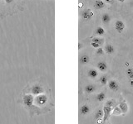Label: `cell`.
I'll return each mask as SVG.
<instances>
[{
    "instance_id": "cell-24",
    "label": "cell",
    "mask_w": 133,
    "mask_h": 124,
    "mask_svg": "<svg viewBox=\"0 0 133 124\" xmlns=\"http://www.w3.org/2000/svg\"><path fill=\"white\" fill-rule=\"evenodd\" d=\"M114 105H115V100H114V99H109V100H107V103H106V106H107V107H112Z\"/></svg>"
},
{
    "instance_id": "cell-22",
    "label": "cell",
    "mask_w": 133,
    "mask_h": 124,
    "mask_svg": "<svg viewBox=\"0 0 133 124\" xmlns=\"http://www.w3.org/2000/svg\"><path fill=\"white\" fill-rule=\"evenodd\" d=\"M99 82L102 85H106L108 82V78L107 75H102L99 79Z\"/></svg>"
},
{
    "instance_id": "cell-2",
    "label": "cell",
    "mask_w": 133,
    "mask_h": 124,
    "mask_svg": "<svg viewBox=\"0 0 133 124\" xmlns=\"http://www.w3.org/2000/svg\"><path fill=\"white\" fill-rule=\"evenodd\" d=\"M49 101L48 95L45 93L37 95L34 97V114H40L45 112V107H47Z\"/></svg>"
},
{
    "instance_id": "cell-1",
    "label": "cell",
    "mask_w": 133,
    "mask_h": 124,
    "mask_svg": "<svg viewBox=\"0 0 133 124\" xmlns=\"http://www.w3.org/2000/svg\"><path fill=\"white\" fill-rule=\"evenodd\" d=\"M25 0H2V5H3L4 9L1 14V18H4L6 16L14 14L12 8L19 7L21 11L23 10Z\"/></svg>"
},
{
    "instance_id": "cell-20",
    "label": "cell",
    "mask_w": 133,
    "mask_h": 124,
    "mask_svg": "<svg viewBox=\"0 0 133 124\" xmlns=\"http://www.w3.org/2000/svg\"><path fill=\"white\" fill-rule=\"evenodd\" d=\"M106 31L104 30V28H102V27H98L95 31V34L97 35V36H103L105 35Z\"/></svg>"
},
{
    "instance_id": "cell-4",
    "label": "cell",
    "mask_w": 133,
    "mask_h": 124,
    "mask_svg": "<svg viewBox=\"0 0 133 124\" xmlns=\"http://www.w3.org/2000/svg\"><path fill=\"white\" fill-rule=\"evenodd\" d=\"M23 93H28V94H31L34 96L37 95L43 94L46 92V89L44 85L42 84L39 81H32L25 87V89L23 90Z\"/></svg>"
},
{
    "instance_id": "cell-19",
    "label": "cell",
    "mask_w": 133,
    "mask_h": 124,
    "mask_svg": "<svg viewBox=\"0 0 133 124\" xmlns=\"http://www.w3.org/2000/svg\"><path fill=\"white\" fill-rule=\"evenodd\" d=\"M102 117H103V109H99L96 111V113H95V118L96 119L99 120V119H101Z\"/></svg>"
},
{
    "instance_id": "cell-32",
    "label": "cell",
    "mask_w": 133,
    "mask_h": 124,
    "mask_svg": "<svg viewBox=\"0 0 133 124\" xmlns=\"http://www.w3.org/2000/svg\"><path fill=\"white\" fill-rule=\"evenodd\" d=\"M131 7H133V0H132V1H131Z\"/></svg>"
},
{
    "instance_id": "cell-34",
    "label": "cell",
    "mask_w": 133,
    "mask_h": 124,
    "mask_svg": "<svg viewBox=\"0 0 133 124\" xmlns=\"http://www.w3.org/2000/svg\"><path fill=\"white\" fill-rule=\"evenodd\" d=\"M108 124H109V123H108Z\"/></svg>"
},
{
    "instance_id": "cell-13",
    "label": "cell",
    "mask_w": 133,
    "mask_h": 124,
    "mask_svg": "<svg viewBox=\"0 0 133 124\" xmlns=\"http://www.w3.org/2000/svg\"><path fill=\"white\" fill-rule=\"evenodd\" d=\"M96 89H97V88L94 84H87L84 88V90L87 94H92L95 92Z\"/></svg>"
},
{
    "instance_id": "cell-7",
    "label": "cell",
    "mask_w": 133,
    "mask_h": 124,
    "mask_svg": "<svg viewBox=\"0 0 133 124\" xmlns=\"http://www.w3.org/2000/svg\"><path fill=\"white\" fill-rule=\"evenodd\" d=\"M108 87H109V89L111 90L114 91V92H116V91H117L120 88L118 82L114 80H111L109 82H108Z\"/></svg>"
},
{
    "instance_id": "cell-3",
    "label": "cell",
    "mask_w": 133,
    "mask_h": 124,
    "mask_svg": "<svg viewBox=\"0 0 133 124\" xmlns=\"http://www.w3.org/2000/svg\"><path fill=\"white\" fill-rule=\"evenodd\" d=\"M18 102L22 104V106L25 109L28 111V113L32 116L34 114V95L28 93H23L22 92L20 95V98H18Z\"/></svg>"
},
{
    "instance_id": "cell-9",
    "label": "cell",
    "mask_w": 133,
    "mask_h": 124,
    "mask_svg": "<svg viewBox=\"0 0 133 124\" xmlns=\"http://www.w3.org/2000/svg\"><path fill=\"white\" fill-rule=\"evenodd\" d=\"M97 69L101 72L105 73L107 70V63L105 61H99L98 63L97 64Z\"/></svg>"
},
{
    "instance_id": "cell-17",
    "label": "cell",
    "mask_w": 133,
    "mask_h": 124,
    "mask_svg": "<svg viewBox=\"0 0 133 124\" xmlns=\"http://www.w3.org/2000/svg\"><path fill=\"white\" fill-rule=\"evenodd\" d=\"M96 99L98 101V102H102L106 99V94L104 92H101L99 93L97 96H96Z\"/></svg>"
},
{
    "instance_id": "cell-10",
    "label": "cell",
    "mask_w": 133,
    "mask_h": 124,
    "mask_svg": "<svg viewBox=\"0 0 133 124\" xmlns=\"http://www.w3.org/2000/svg\"><path fill=\"white\" fill-rule=\"evenodd\" d=\"M111 113V107H107V106L104 107V109H103V116H104L103 122L107 121V119L110 116Z\"/></svg>"
},
{
    "instance_id": "cell-28",
    "label": "cell",
    "mask_w": 133,
    "mask_h": 124,
    "mask_svg": "<svg viewBox=\"0 0 133 124\" xmlns=\"http://www.w3.org/2000/svg\"><path fill=\"white\" fill-rule=\"evenodd\" d=\"M102 1H104L105 3H109V4H113L114 3V0H102Z\"/></svg>"
},
{
    "instance_id": "cell-29",
    "label": "cell",
    "mask_w": 133,
    "mask_h": 124,
    "mask_svg": "<svg viewBox=\"0 0 133 124\" xmlns=\"http://www.w3.org/2000/svg\"><path fill=\"white\" fill-rule=\"evenodd\" d=\"M85 45H84V44H82V43H81V42H79L78 43V50L80 51V50L82 48V47H84Z\"/></svg>"
},
{
    "instance_id": "cell-25",
    "label": "cell",
    "mask_w": 133,
    "mask_h": 124,
    "mask_svg": "<svg viewBox=\"0 0 133 124\" xmlns=\"http://www.w3.org/2000/svg\"><path fill=\"white\" fill-rule=\"evenodd\" d=\"M96 54H97V56H102L104 55V50L100 47L97 49V51H96Z\"/></svg>"
},
{
    "instance_id": "cell-6",
    "label": "cell",
    "mask_w": 133,
    "mask_h": 124,
    "mask_svg": "<svg viewBox=\"0 0 133 124\" xmlns=\"http://www.w3.org/2000/svg\"><path fill=\"white\" fill-rule=\"evenodd\" d=\"M125 28H126V24H125V22H123V21H122V20L116 21L115 29L118 33H122L125 30Z\"/></svg>"
},
{
    "instance_id": "cell-5",
    "label": "cell",
    "mask_w": 133,
    "mask_h": 124,
    "mask_svg": "<svg viewBox=\"0 0 133 124\" xmlns=\"http://www.w3.org/2000/svg\"><path fill=\"white\" fill-rule=\"evenodd\" d=\"M93 15H94L93 12L91 9H89V8H86V9H84L81 12V18L82 21H85V22L89 21L93 17Z\"/></svg>"
},
{
    "instance_id": "cell-30",
    "label": "cell",
    "mask_w": 133,
    "mask_h": 124,
    "mask_svg": "<svg viewBox=\"0 0 133 124\" xmlns=\"http://www.w3.org/2000/svg\"><path fill=\"white\" fill-rule=\"evenodd\" d=\"M129 84H130L131 88H133V80H129Z\"/></svg>"
},
{
    "instance_id": "cell-33",
    "label": "cell",
    "mask_w": 133,
    "mask_h": 124,
    "mask_svg": "<svg viewBox=\"0 0 133 124\" xmlns=\"http://www.w3.org/2000/svg\"><path fill=\"white\" fill-rule=\"evenodd\" d=\"M2 5V0H0V6Z\"/></svg>"
},
{
    "instance_id": "cell-14",
    "label": "cell",
    "mask_w": 133,
    "mask_h": 124,
    "mask_svg": "<svg viewBox=\"0 0 133 124\" xmlns=\"http://www.w3.org/2000/svg\"><path fill=\"white\" fill-rule=\"evenodd\" d=\"M87 75L91 79H96L98 76V72L97 69H91L87 71Z\"/></svg>"
},
{
    "instance_id": "cell-27",
    "label": "cell",
    "mask_w": 133,
    "mask_h": 124,
    "mask_svg": "<svg viewBox=\"0 0 133 124\" xmlns=\"http://www.w3.org/2000/svg\"><path fill=\"white\" fill-rule=\"evenodd\" d=\"M91 47H92L96 48V49H97L98 47H101V45H100L99 44L96 43V42H92V41H91Z\"/></svg>"
},
{
    "instance_id": "cell-16",
    "label": "cell",
    "mask_w": 133,
    "mask_h": 124,
    "mask_svg": "<svg viewBox=\"0 0 133 124\" xmlns=\"http://www.w3.org/2000/svg\"><path fill=\"white\" fill-rule=\"evenodd\" d=\"M111 16L108 13H104L102 17V22L104 24H108L111 22Z\"/></svg>"
},
{
    "instance_id": "cell-31",
    "label": "cell",
    "mask_w": 133,
    "mask_h": 124,
    "mask_svg": "<svg viewBox=\"0 0 133 124\" xmlns=\"http://www.w3.org/2000/svg\"><path fill=\"white\" fill-rule=\"evenodd\" d=\"M117 1H119L120 3H124L125 1H126V0H117Z\"/></svg>"
},
{
    "instance_id": "cell-11",
    "label": "cell",
    "mask_w": 133,
    "mask_h": 124,
    "mask_svg": "<svg viewBox=\"0 0 133 124\" xmlns=\"http://www.w3.org/2000/svg\"><path fill=\"white\" fill-rule=\"evenodd\" d=\"M79 62H80L81 65H87L90 62V57L89 56L86 55V54H84V55H82L80 56V59H79Z\"/></svg>"
},
{
    "instance_id": "cell-12",
    "label": "cell",
    "mask_w": 133,
    "mask_h": 124,
    "mask_svg": "<svg viewBox=\"0 0 133 124\" xmlns=\"http://www.w3.org/2000/svg\"><path fill=\"white\" fill-rule=\"evenodd\" d=\"M90 111H91V109L87 104H84L81 106L80 107V113L82 115H87L90 113Z\"/></svg>"
},
{
    "instance_id": "cell-18",
    "label": "cell",
    "mask_w": 133,
    "mask_h": 124,
    "mask_svg": "<svg viewBox=\"0 0 133 124\" xmlns=\"http://www.w3.org/2000/svg\"><path fill=\"white\" fill-rule=\"evenodd\" d=\"M119 107H120V109L121 111H122V113H126L127 110H128V107H127V104L125 102H122L119 104Z\"/></svg>"
},
{
    "instance_id": "cell-23",
    "label": "cell",
    "mask_w": 133,
    "mask_h": 124,
    "mask_svg": "<svg viewBox=\"0 0 133 124\" xmlns=\"http://www.w3.org/2000/svg\"><path fill=\"white\" fill-rule=\"evenodd\" d=\"M91 41H92V42L97 43V44H99L100 45H102L104 44V39H102V38H99V37H93L92 40H91Z\"/></svg>"
},
{
    "instance_id": "cell-15",
    "label": "cell",
    "mask_w": 133,
    "mask_h": 124,
    "mask_svg": "<svg viewBox=\"0 0 133 124\" xmlns=\"http://www.w3.org/2000/svg\"><path fill=\"white\" fill-rule=\"evenodd\" d=\"M105 51L107 54H109V55H111L115 52V48L111 44H107L105 45Z\"/></svg>"
},
{
    "instance_id": "cell-26",
    "label": "cell",
    "mask_w": 133,
    "mask_h": 124,
    "mask_svg": "<svg viewBox=\"0 0 133 124\" xmlns=\"http://www.w3.org/2000/svg\"><path fill=\"white\" fill-rule=\"evenodd\" d=\"M121 113H122V111H121L120 107H116L115 110H114V114L115 115H119V114H121Z\"/></svg>"
},
{
    "instance_id": "cell-8",
    "label": "cell",
    "mask_w": 133,
    "mask_h": 124,
    "mask_svg": "<svg viewBox=\"0 0 133 124\" xmlns=\"http://www.w3.org/2000/svg\"><path fill=\"white\" fill-rule=\"evenodd\" d=\"M93 7L96 10H101L106 7V4H105V2L102 1V0H96L94 2Z\"/></svg>"
},
{
    "instance_id": "cell-21",
    "label": "cell",
    "mask_w": 133,
    "mask_h": 124,
    "mask_svg": "<svg viewBox=\"0 0 133 124\" xmlns=\"http://www.w3.org/2000/svg\"><path fill=\"white\" fill-rule=\"evenodd\" d=\"M126 74L129 80H133V68L129 67L126 70Z\"/></svg>"
}]
</instances>
